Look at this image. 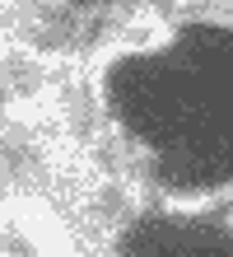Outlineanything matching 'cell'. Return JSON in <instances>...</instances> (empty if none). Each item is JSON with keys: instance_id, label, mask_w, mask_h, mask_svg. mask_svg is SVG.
<instances>
[{"instance_id": "7a4b0ae2", "label": "cell", "mask_w": 233, "mask_h": 257, "mask_svg": "<svg viewBox=\"0 0 233 257\" xmlns=\"http://www.w3.org/2000/svg\"><path fill=\"white\" fill-rule=\"evenodd\" d=\"M0 164H5V169L14 173V178H28L38 169V145H33V136H28L24 126H10L5 136H0Z\"/></svg>"}, {"instance_id": "3957f363", "label": "cell", "mask_w": 233, "mask_h": 257, "mask_svg": "<svg viewBox=\"0 0 233 257\" xmlns=\"http://www.w3.org/2000/svg\"><path fill=\"white\" fill-rule=\"evenodd\" d=\"M61 108H66V122H70L75 136H93V126H98V103H93V94L84 84H70L61 94Z\"/></svg>"}, {"instance_id": "6da1fadb", "label": "cell", "mask_w": 233, "mask_h": 257, "mask_svg": "<svg viewBox=\"0 0 233 257\" xmlns=\"http://www.w3.org/2000/svg\"><path fill=\"white\" fill-rule=\"evenodd\" d=\"M19 38H28L33 47H66L75 38V14L61 0H24L19 5Z\"/></svg>"}, {"instance_id": "5b68a950", "label": "cell", "mask_w": 233, "mask_h": 257, "mask_svg": "<svg viewBox=\"0 0 233 257\" xmlns=\"http://www.w3.org/2000/svg\"><path fill=\"white\" fill-rule=\"evenodd\" d=\"M98 215H103V220L126 215V192H121V187H103V192H98Z\"/></svg>"}, {"instance_id": "277c9868", "label": "cell", "mask_w": 233, "mask_h": 257, "mask_svg": "<svg viewBox=\"0 0 233 257\" xmlns=\"http://www.w3.org/2000/svg\"><path fill=\"white\" fill-rule=\"evenodd\" d=\"M38 66H28V61H0V89L5 94H33L38 89Z\"/></svg>"}]
</instances>
